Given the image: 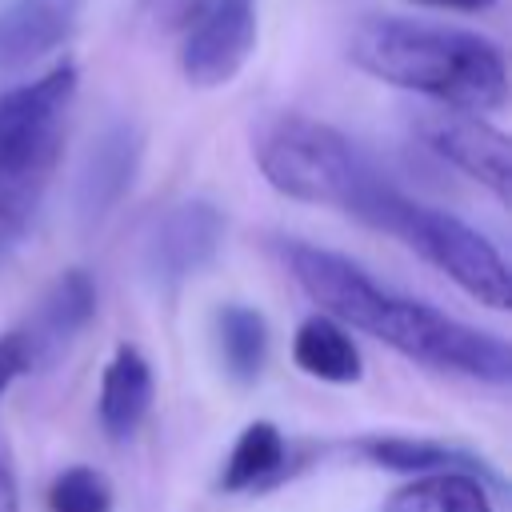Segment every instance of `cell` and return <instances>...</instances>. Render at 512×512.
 Masks as SVG:
<instances>
[{
  "mask_svg": "<svg viewBox=\"0 0 512 512\" xmlns=\"http://www.w3.org/2000/svg\"><path fill=\"white\" fill-rule=\"evenodd\" d=\"M348 56L372 80L428 96L456 112H496L508 100L504 52L468 28L404 16H364L348 36Z\"/></svg>",
  "mask_w": 512,
  "mask_h": 512,
  "instance_id": "6da1fadb",
  "label": "cell"
},
{
  "mask_svg": "<svg viewBox=\"0 0 512 512\" xmlns=\"http://www.w3.org/2000/svg\"><path fill=\"white\" fill-rule=\"evenodd\" d=\"M252 152L264 180L280 196L300 204L340 208L372 228H384L400 196V188L388 184L348 136L300 112H280L264 120Z\"/></svg>",
  "mask_w": 512,
  "mask_h": 512,
  "instance_id": "7a4b0ae2",
  "label": "cell"
},
{
  "mask_svg": "<svg viewBox=\"0 0 512 512\" xmlns=\"http://www.w3.org/2000/svg\"><path fill=\"white\" fill-rule=\"evenodd\" d=\"M76 100V68L52 72L8 88L0 96V240L16 244L32 224L48 176L60 160L64 120Z\"/></svg>",
  "mask_w": 512,
  "mask_h": 512,
  "instance_id": "3957f363",
  "label": "cell"
},
{
  "mask_svg": "<svg viewBox=\"0 0 512 512\" xmlns=\"http://www.w3.org/2000/svg\"><path fill=\"white\" fill-rule=\"evenodd\" d=\"M360 332L432 372H452L480 384L512 380V348L496 332H480L424 300H408L388 288L376 292Z\"/></svg>",
  "mask_w": 512,
  "mask_h": 512,
  "instance_id": "277c9868",
  "label": "cell"
},
{
  "mask_svg": "<svg viewBox=\"0 0 512 512\" xmlns=\"http://www.w3.org/2000/svg\"><path fill=\"white\" fill-rule=\"evenodd\" d=\"M380 232L400 236L424 264L444 272L476 304L496 308V312L512 304V276H508L500 248L488 236H480L472 224H464L460 216L428 208L400 192Z\"/></svg>",
  "mask_w": 512,
  "mask_h": 512,
  "instance_id": "5b68a950",
  "label": "cell"
},
{
  "mask_svg": "<svg viewBox=\"0 0 512 512\" xmlns=\"http://www.w3.org/2000/svg\"><path fill=\"white\" fill-rule=\"evenodd\" d=\"M224 212L212 200H184L168 208L144 236L140 264L160 292H176L188 276L204 272L224 244Z\"/></svg>",
  "mask_w": 512,
  "mask_h": 512,
  "instance_id": "8992f818",
  "label": "cell"
},
{
  "mask_svg": "<svg viewBox=\"0 0 512 512\" xmlns=\"http://www.w3.org/2000/svg\"><path fill=\"white\" fill-rule=\"evenodd\" d=\"M256 48V0H204L180 36V72L192 88H224Z\"/></svg>",
  "mask_w": 512,
  "mask_h": 512,
  "instance_id": "52a82bcc",
  "label": "cell"
},
{
  "mask_svg": "<svg viewBox=\"0 0 512 512\" xmlns=\"http://www.w3.org/2000/svg\"><path fill=\"white\" fill-rule=\"evenodd\" d=\"M144 156V132L136 120H108L84 148L80 168H76V188H72V208L84 232L100 228L120 200L128 196Z\"/></svg>",
  "mask_w": 512,
  "mask_h": 512,
  "instance_id": "ba28073f",
  "label": "cell"
},
{
  "mask_svg": "<svg viewBox=\"0 0 512 512\" xmlns=\"http://www.w3.org/2000/svg\"><path fill=\"white\" fill-rule=\"evenodd\" d=\"M92 316H96V284H92V276L84 268L60 272L40 292V300L28 308L20 328H12L20 336V344H24L28 368L32 372L52 368L68 352V344L88 328Z\"/></svg>",
  "mask_w": 512,
  "mask_h": 512,
  "instance_id": "9c48e42d",
  "label": "cell"
},
{
  "mask_svg": "<svg viewBox=\"0 0 512 512\" xmlns=\"http://www.w3.org/2000/svg\"><path fill=\"white\" fill-rule=\"evenodd\" d=\"M420 132L440 160L460 168L468 180L484 184L500 204L512 200V148L500 128L472 112H436L420 124Z\"/></svg>",
  "mask_w": 512,
  "mask_h": 512,
  "instance_id": "30bf717a",
  "label": "cell"
},
{
  "mask_svg": "<svg viewBox=\"0 0 512 512\" xmlns=\"http://www.w3.org/2000/svg\"><path fill=\"white\" fill-rule=\"evenodd\" d=\"M88 0H8L0 4V72L24 68L60 48Z\"/></svg>",
  "mask_w": 512,
  "mask_h": 512,
  "instance_id": "8fae6325",
  "label": "cell"
},
{
  "mask_svg": "<svg viewBox=\"0 0 512 512\" xmlns=\"http://www.w3.org/2000/svg\"><path fill=\"white\" fill-rule=\"evenodd\" d=\"M152 364L140 348L120 344L100 376V424L112 440H128L152 408Z\"/></svg>",
  "mask_w": 512,
  "mask_h": 512,
  "instance_id": "7c38bea8",
  "label": "cell"
},
{
  "mask_svg": "<svg viewBox=\"0 0 512 512\" xmlns=\"http://www.w3.org/2000/svg\"><path fill=\"white\" fill-rule=\"evenodd\" d=\"M212 340H216V356L224 364V376L236 384H256L268 368V320L252 308V304H220L212 316Z\"/></svg>",
  "mask_w": 512,
  "mask_h": 512,
  "instance_id": "4fadbf2b",
  "label": "cell"
},
{
  "mask_svg": "<svg viewBox=\"0 0 512 512\" xmlns=\"http://www.w3.org/2000/svg\"><path fill=\"white\" fill-rule=\"evenodd\" d=\"M292 360L304 376L324 380V384H356L360 380V348L352 344L348 328L328 320V316H308L300 320L292 336Z\"/></svg>",
  "mask_w": 512,
  "mask_h": 512,
  "instance_id": "5bb4252c",
  "label": "cell"
},
{
  "mask_svg": "<svg viewBox=\"0 0 512 512\" xmlns=\"http://www.w3.org/2000/svg\"><path fill=\"white\" fill-rule=\"evenodd\" d=\"M384 512H492V504L472 472H428L396 488Z\"/></svg>",
  "mask_w": 512,
  "mask_h": 512,
  "instance_id": "9a60e30c",
  "label": "cell"
},
{
  "mask_svg": "<svg viewBox=\"0 0 512 512\" xmlns=\"http://www.w3.org/2000/svg\"><path fill=\"white\" fill-rule=\"evenodd\" d=\"M284 472V436L272 420H252L228 460H224V472H220V488L224 492H244V488H260L268 480H280Z\"/></svg>",
  "mask_w": 512,
  "mask_h": 512,
  "instance_id": "2e32d148",
  "label": "cell"
},
{
  "mask_svg": "<svg viewBox=\"0 0 512 512\" xmlns=\"http://www.w3.org/2000/svg\"><path fill=\"white\" fill-rule=\"evenodd\" d=\"M360 456H368L376 468H392V472H416V476H428V472H472L476 456L452 448V444H440V440H412V436H368L356 444Z\"/></svg>",
  "mask_w": 512,
  "mask_h": 512,
  "instance_id": "e0dca14e",
  "label": "cell"
},
{
  "mask_svg": "<svg viewBox=\"0 0 512 512\" xmlns=\"http://www.w3.org/2000/svg\"><path fill=\"white\" fill-rule=\"evenodd\" d=\"M48 508L52 512H112V488L96 468L76 464L52 480Z\"/></svg>",
  "mask_w": 512,
  "mask_h": 512,
  "instance_id": "ac0fdd59",
  "label": "cell"
},
{
  "mask_svg": "<svg viewBox=\"0 0 512 512\" xmlns=\"http://www.w3.org/2000/svg\"><path fill=\"white\" fill-rule=\"evenodd\" d=\"M204 0H136V24L148 28L152 36H172L196 20Z\"/></svg>",
  "mask_w": 512,
  "mask_h": 512,
  "instance_id": "d6986e66",
  "label": "cell"
},
{
  "mask_svg": "<svg viewBox=\"0 0 512 512\" xmlns=\"http://www.w3.org/2000/svg\"><path fill=\"white\" fill-rule=\"evenodd\" d=\"M24 372H32V368H28V356H24V344H20L16 332H4V336H0V396H4L8 384H12L16 376H24Z\"/></svg>",
  "mask_w": 512,
  "mask_h": 512,
  "instance_id": "ffe728a7",
  "label": "cell"
},
{
  "mask_svg": "<svg viewBox=\"0 0 512 512\" xmlns=\"http://www.w3.org/2000/svg\"><path fill=\"white\" fill-rule=\"evenodd\" d=\"M0 512H20V488H16V476L4 464V456H0Z\"/></svg>",
  "mask_w": 512,
  "mask_h": 512,
  "instance_id": "44dd1931",
  "label": "cell"
},
{
  "mask_svg": "<svg viewBox=\"0 0 512 512\" xmlns=\"http://www.w3.org/2000/svg\"><path fill=\"white\" fill-rule=\"evenodd\" d=\"M420 8H440V12H488L496 0H412Z\"/></svg>",
  "mask_w": 512,
  "mask_h": 512,
  "instance_id": "7402d4cb",
  "label": "cell"
},
{
  "mask_svg": "<svg viewBox=\"0 0 512 512\" xmlns=\"http://www.w3.org/2000/svg\"><path fill=\"white\" fill-rule=\"evenodd\" d=\"M8 248H12V244H4V240H0V264H4V256H8Z\"/></svg>",
  "mask_w": 512,
  "mask_h": 512,
  "instance_id": "603a6c76",
  "label": "cell"
}]
</instances>
